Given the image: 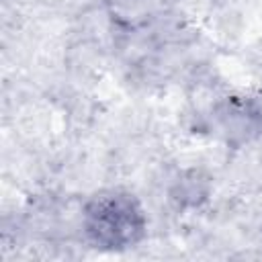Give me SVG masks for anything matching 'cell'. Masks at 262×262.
<instances>
[{
	"mask_svg": "<svg viewBox=\"0 0 262 262\" xmlns=\"http://www.w3.org/2000/svg\"><path fill=\"white\" fill-rule=\"evenodd\" d=\"M209 194V182L201 172H186L182 174L172 190H170V199L178 205V207H199Z\"/></svg>",
	"mask_w": 262,
	"mask_h": 262,
	"instance_id": "7a4b0ae2",
	"label": "cell"
},
{
	"mask_svg": "<svg viewBox=\"0 0 262 262\" xmlns=\"http://www.w3.org/2000/svg\"><path fill=\"white\" fill-rule=\"evenodd\" d=\"M82 229L92 246L123 250L141 242L145 233V215L131 192L102 190L84 205Z\"/></svg>",
	"mask_w": 262,
	"mask_h": 262,
	"instance_id": "6da1fadb",
	"label": "cell"
}]
</instances>
